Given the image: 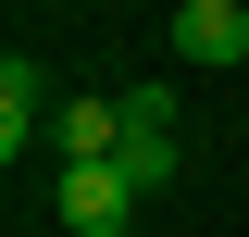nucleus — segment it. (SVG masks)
I'll return each mask as SVG.
<instances>
[{"label":"nucleus","mask_w":249,"mask_h":237,"mask_svg":"<svg viewBox=\"0 0 249 237\" xmlns=\"http://www.w3.org/2000/svg\"><path fill=\"white\" fill-rule=\"evenodd\" d=\"M124 237H137V225H124Z\"/></svg>","instance_id":"423d86ee"},{"label":"nucleus","mask_w":249,"mask_h":237,"mask_svg":"<svg viewBox=\"0 0 249 237\" xmlns=\"http://www.w3.org/2000/svg\"><path fill=\"white\" fill-rule=\"evenodd\" d=\"M50 113H62V100H50V75L13 50V62H0V150L25 162V138H50Z\"/></svg>","instance_id":"7ed1b4c3"},{"label":"nucleus","mask_w":249,"mask_h":237,"mask_svg":"<svg viewBox=\"0 0 249 237\" xmlns=\"http://www.w3.org/2000/svg\"><path fill=\"white\" fill-rule=\"evenodd\" d=\"M137 200H150V187L124 175V162H62V187H50V212H62L75 237H124V225H137Z\"/></svg>","instance_id":"f257e3e1"},{"label":"nucleus","mask_w":249,"mask_h":237,"mask_svg":"<svg viewBox=\"0 0 249 237\" xmlns=\"http://www.w3.org/2000/svg\"><path fill=\"white\" fill-rule=\"evenodd\" d=\"M50 150H62V162H112V150H124V100H62V113H50Z\"/></svg>","instance_id":"20e7f679"},{"label":"nucleus","mask_w":249,"mask_h":237,"mask_svg":"<svg viewBox=\"0 0 249 237\" xmlns=\"http://www.w3.org/2000/svg\"><path fill=\"white\" fill-rule=\"evenodd\" d=\"M112 162H124L137 187H175V175H187V162H175V125H124V150H112Z\"/></svg>","instance_id":"39448f33"},{"label":"nucleus","mask_w":249,"mask_h":237,"mask_svg":"<svg viewBox=\"0 0 249 237\" xmlns=\"http://www.w3.org/2000/svg\"><path fill=\"white\" fill-rule=\"evenodd\" d=\"M175 62H249V0H175Z\"/></svg>","instance_id":"f03ea898"}]
</instances>
